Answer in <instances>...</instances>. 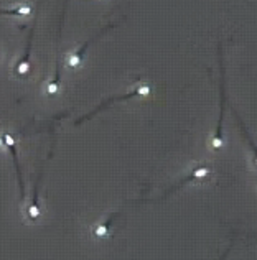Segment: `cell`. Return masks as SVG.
<instances>
[{"label": "cell", "instance_id": "52a82bcc", "mask_svg": "<svg viewBox=\"0 0 257 260\" xmlns=\"http://www.w3.org/2000/svg\"><path fill=\"white\" fill-rule=\"evenodd\" d=\"M119 216L117 211H114V213H109L104 219H101V221L92 228V236L96 239H107L111 236V231H112V224H114V219Z\"/></svg>", "mask_w": 257, "mask_h": 260}, {"label": "cell", "instance_id": "3957f363", "mask_svg": "<svg viewBox=\"0 0 257 260\" xmlns=\"http://www.w3.org/2000/svg\"><path fill=\"white\" fill-rule=\"evenodd\" d=\"M219 59H221V87H219V119H218V125H216L214 135L211 139V147L214 150H219L222 147V122H224V109H226V89H224V66H222V54L219 53Z\"/></svg>", "mask_w": 257, "mask_h": 260}, {"label": "cell", "instance_id": "277c9868", "mask_svg": "<svg viewBox=\"0 0 257 260\" xmlns=\"http://www.w3.org/2000/svg\"><path fill=\"white\" fill-rule=\"evenodd\" d=\"M4 137V143L5 147L9 148V152L12 155L13 165H15V172H17V181H18V189H20V204L25 201V184H23V176H22V167H20L18 161V150H17V142L10 134H2Z\"/></svg>", "mask_w": 257, "mask_h": 260}, {"label": "cell", "instance_id": "5b68a950", "mask_svg": "<svg viewBox=\"0 0 257 260\" xmlns=\"http://www.w3.org/2000/svg\"><path fill=\"white\" fill-rule=\"evenodd\" d=\"M209 173H211V167L209 165H200V167H195L190 173H188L183 180H180L175 186H172L168 191H165L164 196L162 198H168L170 194L173 193H177V191L181 188V186H185L186 183H190V181H203V180H206V178L209 176Z\"/></svg>", "mask_w": 257, "mask_h": 260}, {"label": "cell", "instance_id": "ba28073f", "mask_svg": "<svg viewBox=\"0 0 257 260\" xmlns=\"http://www.w3.org/2000/svg\"><path fill=\"white\" fill-rule=\"evenodd\" d=\"M42 178V175H40ZM40 178L37 180V183L33 184V194H31V201L28 204V208H26V217H28V221L35 222L37 219L40 217V204H38V189H40Z\"/></svg>", "mask_w": 257, "mask_h": 260}, {"label": "cell", "instance_id": "8fae6325", "mask_svg": "<svg viewBox=\"0 0 257 260\" xmlns=\"http://www.w3.org/2000/svg\"><path fill=\"white\" fill-rule=\"evenodd\" d=\"M5 148V143H4V137L2 134H0V150H4Z\"/></svg>", "mask_w": 257, "mask_h": 260}, {"label": "cell", "instance_id": "9c48e42d", "mask_svg": "<svg viewBox=\"0 0 257 260\" xmlns=\"http://www.w3.org/2000/svg\"><path fill=\"white\" fill-rule=\"evenodd\" d=\"M33 13V9L30 5L25 4H17L10 7V9H0V15H10V17H17V18H26Z\"/></svg>", "mask_w": 257, "mask_h": 260}, {"label": "cell", "instance_id": "7a4b0ae2", "mask_svg": "<svg viewBox=\"0 0 257 260\" xmlns=\"http://www.w3.org/2000/svg\"><path fill=\"white\" fill-rule=\"evenodd\" d=\"M112 28H114V25H112V23H111V25H107V26H104V28L101 30V31L98 33V35L91 37L83 46H81V48H78V50H74V51H70V53H68V54H66V66L70 68V70H73V71L81 70V68H83V64H84L87 48H89L94 42H96L98 38H101L103 35H106V33L109 31V30H112Z\"/></svg>", "mask_w": 257, "mask_h": 260}, {"label": "cell", "instance_id": "7c38bea8", "mask_svg": "<svg viewBox=\"0 0 257 260\" xmlns=\"http://www.w3.org/2000/svg\"><path fill=\"white\" fill-rule=\"evenodd\" d=\"M229 252H231V247H229V249H228V250L224 252V254H222V257H221V260H226V257L229 255Z\"/></svg>", "mask_w": 257, "mask_h": 260}, {"label": "cell", "instance_id": "8992f818", "mask_svg": "<svg viewBox=\"0 0 257 260\" xmlns=\"http://www.w3.org/2000/svg\"><path fill=\"white\" fill-rule=\"evenodd\" d=\"M33 31H35V26L30 31L28 40H26V46H25V54L23 58L18 59V63L13 68V74L17 78H26L31 71V61H30V53H31V45H33Z\"/></svg>", "mask_w": 257, "mask_h": 260}, {"label": "cell", "instance_id": "30bf717a", "mask_svg": "<svg viewBox=\"0 0 257 260\" xmlns=\"http://www.w3.org/2000/svg\"><path fill=\"white\" fill-rule=\"evenodd\" d=\"M61 91V73H59V59L56 61V70H55V78L50 79L45 84V94L46 95H56Z\"/></svg>", "mask_w": 257, "mask_h": 260}, {"label": "cell", "instance_id": "6da1fadb", "mask_svg": "<svg viewBox=\"0 0 257 260\" xmlns=\"http://www.w3.org/2000/svg\"><path fill=\"white\" fill-rule=\"evenodd\" d=\"M150 94H152V87H150V86H148V84H139V86H135V87L132 89V91H128V92H125V94H120V95H114V98H109L107 101H104L103 104L98 106L92 112L86 114V115H83L81 119H78L76 122H74V125H79V124H83L84 120L94 117V115L99 114L101 111H104V109H106L107 106H109V104H112V102H117V101H128V99H134V98H147V95H150Z\"/></svg>", "mask_w": 257, "mask_h": 260}]
</instances>
